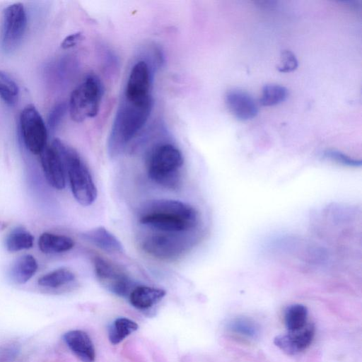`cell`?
Wrapping results in <instances>:
<instances>
[{
	"mask_svg": "<svg viewBox=\"0 0 362 362\" xmlns=\"http://www.w3.org/2000/svg\"><path fill=\"white\" fill-rule=\"evenodd\" d=\"M37 267V262L33 255H24L14 261L9 269L8 275L13 283L23 284L33 276Z\"/></svg>",
	"mask_w": 362,
	"mask_h": 362,
	"instance_id": "obj_17",
	"label": "cell"
},
{
	"mask_svg": "<svg viewBox=\"0 0 362 362\" xmlns=\"http://www.w3.org/2000/svg\"><path fill=\"white\" fill-rule=\"evenodd\" d=\"M19 124L26 148L33 154H40L47 146V129L34 105H27L21 110Z\"/></svg>",
	"mask_w": 362,
	"mask_h": 362,
	"instance_id": "obj_7",
	"label": "cell"
},
{
	"mask_svg": "<svg viewBox=\"0 0 362 362\" xmlns=\"http://www.w3.org/2000/svg\"><path fill=\"white\" fill-rule=\"evenodd\" d=\"M40 155L42 168L49 185L57 189H63L66 185V170L56 148L51 144Z\"/></svg>",
	"mask_w": 362,
	"mask_h": 362,
	"instance_id": "obj_11",
	"label": "cell"
},
{
	"mask_svg": "<svg viewBox=\"0 0 362 362\" xmlns=\"http://www.w3.org/2000/svg\"><path fill=\"white\" fill-rule=\"evenodd\" d=\"M19 97V88L15 80L0 70V98L8 105H14Z\"/></svg>",
	"mask_w": 362,
	"mask_h": 362,
	"instance_id": "obj_23",
	"label": "cell"
},
{
	"mask_svg": "<svg viewBox=\"0 0 362 362\" xmlns=\"http://www.w3.org/2000/svg\"><path fill=\"white\" fill-rule=\"evenodd\" d=\"M82 238L98 247L109 253H121L124 248L117 238L103 226H98L83 232Z\"/></svg>",
	"mask_w": 362,
	"mask_h": 362,
	"instance_id": "obj_15",
	"label": "cell"
},
{
	"mask_svg": "<svg viewBox=\"0 0 362 362\" xmlns=\"http://www.w3.org/2000/svg\"><path fill=\"white\" fill-rule=\"evenodd\" d=\"M93 264L98 282L106 290L121 297L130 293L133 289L132 281L120 267L98 255L93 257Z\"/></svg>",
	"mask_w": 362,
	"mask_h": 362,
	"instance_id": "obj_9",
	"label": "cell"
},
{
	"mask_svg": "<svg viewBox=\"0 0 362 362\" xmlns=\"http://www.w3.org/2000/svg\"><path fill=\"white\" fill-rule=\"evenodd\" d=\"M288 97V90L279 84L263 86L259 103L263 106H273L284 102Z\"/></svg>",
	"mask_w": 362,
	"mask_h": 362,
	"instance_id": "obj_24",
	"label": "cell"
},
{
	"mask_svg": "<svg viewBox=\"0 0 362 362\" xmlns=\"http://www.w3.org/2000/svg\"><path fill=\"white\" fill-rule=\"evenodd\" d=\"M34 237L28 230L17 228L7 236L5 242L6 250L11 252L28 250L33 246Z\"/></svg>",
	"mask_w": 362,
	"mask_h": 362,
	"instance_id": "obj_21",
	"label": "cell"
},
{
	"mask_svg": "<svg viewBox=\"0 0 362 362\" xmlns=\"http://www.w3.org/2000/svg\"><path fill=\"white\" fill-rule=\"evenodd\" d=\"M63 339L69 349L82 361L93 362L95 351L88 334L79 329L71 330L63 335Z\"/></svg>",
	"mask_w": 362,
	"mask_h": 362,
	"instance_id": "obj_14",
	"label": "cell"
},
{
	"mask_svg": "<svg viewBox=\"0 0 362 362\" xmlns=\"http://www.w3.org/2000/svg\"><path fill=\"white\" fill-rule=\"evenodd\" d=\"M152 100L138 103L123 99L119 107L107 141L109 155L119 156L147 122Z\"/></svg>",
	"mask_w": 362,
	"mask_h": 362,
	"instance_id": "obj_2",
	"label": "cell"
},
{
	"mask_svg": "<svg viewBox=\"0 0 362 362\" xmlns=\"http://www.w3.org/2000/svg\"><path fill=\"white\" fill-rule=\"evenodd\" d=\"M325 156L329 160L344 165L356 167L361 165V161L360 160L354 159L337 150L329 149L326 151L325 152Z\"/></svg>",
	"mask_w": 362,
	"mask_h": 362,
	"instance_id": "obj_27",
	"label": "cell"
},
{
	"mask_svg": "<svg viewBox=\"0 0 362 362\" xmlns=\"http://www.w3.org/2000/svg\"><path fill=\"white\" fill-rule=\"evenodd\" d=\"M187 247V240L182 234L160 231L146 235L141 243L147 254L164 260L177 259Z\"/></svg>",
	"mask_w": 362,
	"mask_h": 362,
	"instance_id": "obj_8",
	"label": "cell"
},
{
	"mask_svg": "<svg viewBox=\"0 0 362 362\" xmlns=\"http://www.w3.org/2000/svg\"><path fill=\"white\" fill-rule=\"evenodd\" d=\"M138 329V325L126 317L117 318L110 326L108 337L112 344H117Z\"/></svg>",
	"mask_w": 362,
	"mask_h": 362,
	"instance_id": "obj_20",
	"label": "cell"
},
{
	"mask_svg": "<svg viewBox=\"0 0 362 362\" xmlns=\"http://www.w3.org/2000/svg\"><path fill=\"white\" fill-rule=\"evenodd\" d=\"M38 246L45 254L61 253L73 248L74 241L66 235L46 232L40 236Z\"/></svg>",
	"mask_w": 362,
	"mask_h": 362,
	"instance_id": "obj_18",
	"label": "cell"
},
{
	"mask_svg": "<svg viewBox=\"0 0 362 362\" xmlns=\"http://www.w3.org/2000/svg\"><path fill=\"white\" fill-rule=\"evenodd\" d=\"M151 72L146 61L136 62L129 74L124 98L132 102L152 100L151 95Z\"/></svg>",
	"mask_w": 362,
	"mask_h": 362,
	"instance_id": "obj_10",
	"label": "cell"
},
{
	"mask_svg": "<svg viewBox=\"0 0 362 362\" xmlns=\"http://www.w3.org/2000/svg\"><path fill=\"white\" fill-rule=\"evenodd\" d=\"M75 274L67 268H59L38 279L37 284L42 287L57 288L75 281Z\"/></svg>",
	"mask_w": 362,
	"mask_h": 362,
	"instance_id": "obj_19",
	"label": "cell"
},
{
	"mask_svg": "<svg viewBox=\"0 0 362 362\" xmlns=\"http://www.w3.org/2000/svg\"><path fill=\"white\" fill-rule=\"evenodd\" d=\"M67 110L68 105L64 103H59L53 107L48 117V127L50 130H54L57 127Z\"/></svg>",
	"mask_w": 362,
	"mask_h": 362,
	"instance_id": "obj_28",
	"label": "cell"
},
{
	"mask_svg": "<svg viewBox=\"0 0 362 362\" xmlns=\"http://www.w3.org/2000/svg\"><path fill=\"white\" fill-rule=\"evenodd\" d=\"M103 95L101 81L94 74L88 75L71 93L68 110L71 119L81 122L95 117Z\"/></svg>",
	"mask_w": 362,
	"mask_h": 362,
	"instance_id": "obj_5",
	"label": "cell"
},
{
	"mask_svg": "<svg viewBox=\"0 0 362 362\" xmlns=\"http://www.w3.org/2000/svg\"><path fill=\"white\" fill-rule=\"evenodd\" d=\"M165 291L161 288L139 286L134 287L129 294L132 306L139 310L150 308L158 303L165 296Z\"/></svg>",
	"mask_w": 362,
	"mask_h": 362,
	"instance_id": "obj_16",
	"label": "cell"
},
{
	"mask_svg": "<svg viewBox=\"0 0 362 362\" xmlns=\"http://www.w3.org/2000/svg\"><path fill=\"white\" fill-rule=\"evenodd\" d=\"M52 144L62 160L73 196L82 206L91 205L97 198L98 191L90 171L80 155L59 139H54Z\"/></svg>",
	"mask_w": 362,
	"mask_h": 362,
	"instance_id": "obj_3",
	"label": "cell"
},
{
	"mask_svg": "<svg viewBox=\"0 0 362 362\" xmlns=\"http://www.w3.org/2000/svg\"><path fill=\"white\" fill-rule=\"evenodd\" d=\"M141 224L157 231L179 233L194 228L198 213L189 204L174 199H154L143 204L138 213Z\"/></svg>",
	"mask_w": 362,
	"mask_h": 362,
	"instance_id": "obj_1",
	"label": "cell"
},
{
	"mask_svg": "<svg viewBox=\"0 0 362 362\" xmlns=\"http://www.w3.org/2000/svg\"><path fill=\"white\" fill-rule=\"evenodd\" d=\"M315 327L313 324L306 325L295 332H288L276 336L274 344L288 355H295L306 349L315 336Z\"/></svg>",
	"mask_w": 362,
	"mask_h": 362,
	"instance_id": "obj_12",
	"label": "cell"
},
{
	"mask_svg": "<svg viewBox=\"0 0 362 362\" xmlns=\"http://www.w3.org/2000/svg\"><path fill=\"white\" fill-rule=\"evenodd\" d=\"M308 309L301 304L288 306L284 315L285 325L288 332L298 331L306 325Z\"/></svg>",
	"mask_w": 362,
	"mask_h": 362,
	"instance_id": "obj_22",
	"label": "cell"
},
{
	"mask_svg": "<svg viewBox=\"0 0 362 362\" xmlns=\"http://www.w3.org/2000/svg\"><path fill=\"white\" fill-rule=\"evenodd\" d=\"M298 65L296 55L290 50H283L281 52L276 69L281 73H288L294 71Z\"/></svg>",
	"mask_w": 362,
	"mask_h": 362,
	"instance_id": "obj_26",
	"label": "cell"
},
{
	"mask_svg": "<svg viewBox=\"0 0 362 362\" xmlns=\"http://www.w3.org/2000/svg\"><path fill=\"white\" fill-rule=\"evenodd\" d=\"M183 164L180 151L168 143L153 147L147 157V170L149 177L165 188L175 189L181 183L180 169Z\"/></svg>",
	"mask_w": 362,
	"mask_h": 362,
	"instance_id": "obj_4",
	"label": "cell"
},
{
	"mask_svg": "<svg viewBox=\"0 0 362 362\" xmlns=\"http://www.w3.org/2000/svg\"><path fill=\"white\" fill-rule=\"evenodd\" d=\"M27 28V14L21 3H14L3 11L1 46L6 54L15 52L21 45Z\"/></svg>",
	"mask_w": 362,
	"mask_h": 362,
	"instance_id": "obj_6",
	"label": "cell"
},
{
	"mask_svg": "<svg viewBox=\"0 0 362 362\" xmlns=\"http://www.w3.org/2000/svg\"><path fill=\"white\" fill-rule=\"evenodd\" d=\"M232 331L248 337H255L258 333V328L254 322L245 317H238L229 324Z\"/></svg>",
	"mask_w": 362,
	"mask_h": 362,
	"instance_id": "obj_25",
	"label": "cell"
},
{
	"mask_svg": "<svg viewBox=\"0 0 362 362\" xmlns=\"http://www.w3.org/2000/svg\"><path fill=\"white\" fill-rule=\"evenodd\" d=\"M82 37L83 36L81 33L71 34L64 39L61 46L64 49L73 47L82 40Z\"/></svg>",
	"mask_w": 362,
	"mask_h": 362,
	"instance_id": "obj_29",
	"label": "cell"
},
{
	"mask_svg": "<svg viewBox=\"0 0 362 362\" xmlns=\"http://www.w3.org/2000/svg\"><path fill=\"white\" fill-rule=\"evenodd\" d=\"M225 102L230 112L238 119L245 121L256 117L258 106L250 93L233 88L226 93Z\"/></svg>",
	"mask_w": 362,
	"mask_h": 362,
	"instance_id": "obj_13",
	"label": "cell"
}]
</instances>
